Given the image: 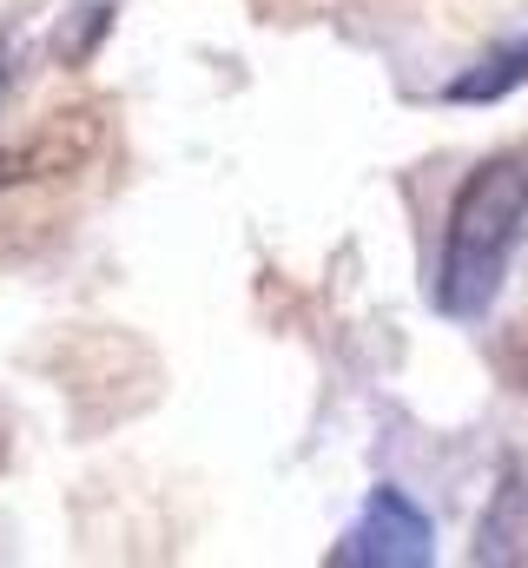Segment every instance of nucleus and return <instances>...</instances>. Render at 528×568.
Returning a JSON list of instances; mask_svg holds the SVG:
<instances>
[{
	"label": "nucleus",
	"mask_w": 528,
	"mask_h": 568,
	"mask_svg": "<svg viewBox=\"0 0 528 568\" xmlns=\"http://www.w3.org/2000/svg\"><path fill=\"white\" fill-rule=\"evenodd\" d=\"M0 469H7V436H0Z\"/></svg>",
	"instance_id": "8"
},
{
	"label": "nucleus",
	"mask_w": 528,
	"mask_h": 568,
	"mask_svg": "<svg viewBox=\"0 0 528 568\" xmlns=\"http://www.w3.org/2000/svg\"><path fill=\"white\" fill-rule=\"evenodd\" d=\"M528 225V165L522 159H483L449 205V232H443V265H436V311L456 324L489 317V304L502 297L509 258L522 245Z\"/></svg>",
	"instance_id": "1"
},
{
	"label": "nucleus",
	"mask_w": 528,
	"mask_h": 568,
	"mask_svg": "<svg viewBox=\"0 0 528 568\" xmlns=\"http://www.w3.org/2000/svg\"><path fill=\"white\" fill-rule=\"evenodd\" d=\"M528 556V483L509 469L483 529H476V562H522Z\"/></svg>",
	"instance_id": "4"
},
{
	"label": "nucleus",
	"mask_w": 528,
	"mask_h": 568,
	"mask_svg": "<svg viewBox=\"0 0 528 568\" xmlns=\"http://www.w3.org/2000/svg\"><path fill=\"white\" fill-rule=\"evenodd\" d=\"M331 562L337 568H429L436 562V529L396 483H377L364 496L357 529L344 536V549Z\"/></svg>",
	"instance_id": "3"
},
{
	"label": "nucleus",
	"mask_w": 528,
	"mask_h": 568,
	"mask_svg": "<svg viewBox=\"0 0 528 568\" xmlns=\"http://www.w3.org/2000/svg\"><path fill=\"white\" fill-rule=\"evenodd\" d=\"M516 87H528V40H509V47L483 53L469 73H456L443 87V100L449 106H489V100H509Z\"/></svg>",
	"instance_id": "5"
},
{
	"label": "nucleus",
	"mask_w": 528,
	"mask_h": 568,
	"mask_svg": "<svg viewBox=\"0 0 528 568\" xmlns=\"http://www.w3.org/2000/svg\"><path fill=\"white\" fill-rule=\"evenodd\" d=\"M13 47H20V33H0V100L13 87Z\"/></svg>",
	"instance_id": "7"
},
{
	"label": "nucleus",
	"mask_w": 528,
	"mask_h": 568,
	"mask_svg": "<svg viewBox=\"0 0 528 568\" xmlns=\"http://www.w3.org/2000/svg\"><path fill=\"white\" fill-rule=\"evenodd\" d=\"M100 145H106V106H60V113L33 120L27 133L0 140V192L73 179L100 159Z\"/></svg>",
	"instance_id": "2"
},
{
	"label": "nucleus",
	"mask_w": 528,
	"mask_h": 568,
	"mask_svg": "<svg viewBox=\"0 0 528 568\" xmlns=\"http://www.w3.org/2000/svg\"><path fill=\"white\" fill-rule=\"evenodd\" d=\"M106 27H113V7H80V13L60 27V40H53V60H60V67H80V60L100 47V33H106Z\"/></svg>",
	"instance_id": "6"
}]
</instances>
